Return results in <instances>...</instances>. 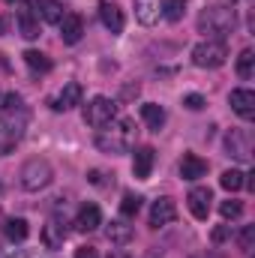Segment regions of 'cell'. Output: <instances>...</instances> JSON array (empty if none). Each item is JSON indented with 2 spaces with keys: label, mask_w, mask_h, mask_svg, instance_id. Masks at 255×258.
Masks as SVG:
<instances>
[{
  "label": "cell",
  "mask_w": 255,
  "mask_h": 258,
  "mask_svg": "<svg viewBox=\"0 0 255 258\" xmlns=\"http://www.w3.org/2000/svg\"><path fill=\"white\" fill-rule=\"evenodd\" d=\"M132 144H135V123L129 117H114L96 135V147L102 153H126Z\"/></svg>",
  "instance_id": "cell-1"
},
{
  "label": "cell",
  "mask_w": 255,
  "mask_h": 258,
  "mask_svg": "<svg viewBox=\"0 0 255 258\" xmlns=\"http://www.w3.org/2000/svg\"><path fill=\"white\" fill-rule=\"evenodd\" d=\"M234 24H237V18H234V9H228V6H207L198 15V30L207 33V39L222 42L228 33H234Z\"/></svg>",
  "instance_id": "cell-2"
},
{
  "label": "cell",
  "mask_w": 255,
  "mask_h": 258,
  "mask_svg": "<svg viewBox=\"0 0 255 258\" xmlns=\"http://www.w3.org/2000/svg\"><path fill=\"white\" fill-rule=\"evenodd\" d=\"M51 177H54L51 162L42 159V156L27 159V162L21 165V171H18V183H21V189H27V192H39V189H45V186L51 183Z\"/></svg>",
  "instance_id": "cell-3"
},
{
  "label": "cell",
  "mask_w": 255,
  "mask_h": 258,
  "mask_svg": "<svg viewBox=\"0 0 255 258\" xmlns=\"http://www.w3.org/2000/svg\"><path fill=\"white\" fill-rule=\"evenodd\" d=\"M114 117H117V102L108 99V96H93V99L84 105V123L93 126V129L108 126Z\"/></svg>",
  "instance_id": "cell-4"
},
{
  "label": "cell",
  "mask_w": 255,
  "mask_h": 258,
  "mask_svg": "<svg viewBox=\"0 0 255 258\" xmlns=\"http://www.w3.org/2000/svg\"><path fill=\"white\" fill-rule=\"evenodd\" d=\"M225 60H228V48L219 39H207V42H198L192 48V63L201 66V69H216Z\"/></svg>",
  "instance_id": "cell-5"
},
{
  "label": "cell",
  "mask_w": 255,
  "mask_h": 258,
  "mask_svg": "<svg viewBox=\"0 0 255 258\" xmlns=\"http://www.w3.org/2000/svg\"><path fill=\"white\" fill-rule=\"evenodd\" d=\"M225 150H228V156H234L240 162H249V156H252V135H249V129H231L225 135Z\"/></svg>",
  "instance_id": "cell-6"
},
{
  "label": "cell",
  "mask_w": 255,
  "mask_h": 258,
  "mask_svg": "<svg viewBox=\"0 0 255 258\" xmlns=\"http://www.w3.org/2000/svg\"><path fill=\"white\" fill-rule=\"evenodd\" d=\"M81 96H84L81 84H78V81H69V84H66L57 96H51V99H48V105H51L54 111H69V108L81 105Z\"/></svg>",
  "instance_id": "cell-7"
},
{
  "label": "cell",
  "mask_w": 255,
  "mask_h": 258,
  "mask_svg": "<svg viewBox=\"0 0 255 258\" xmlns=\"http://www.w3.org/2000/svg\"><path fill=\"white\" fill-rule=\"evenodd\" d=\"M210 201H213V192H210L207 186H195V189H189V195H186L189 213L195 219H207V216H210Z\"/></svg>",
  "instance_id": "cell-8"
},
{
  "label": "cell",
  "mask_w": 255,
  "mask_h": 258,
  "mask_svg": "<svg viewBox=\"0 0 255 258\" xmlns=\"http://www.w3.org/2000/svg\"><path fill=\"white\" fill-rule=\"evenodd\" d=\"M174 219H177V204L171 198H156L153 207H150V225L153 228H162V225H168Z\"/></svg>",
  "instance_id": "cell-9"
},
{
  "label": "cell",
  "mask_w": 255,
  "mask_h": 258,
  "mask_svg": "<svg viewBox=\"0 0 255 258\" xmlns=\"http://www.w3.org/2000/svg\"><path fill=\"white\" fill-rule=\"evenodd\" d=\"M81 36H84V18L78 12H66L60 18V39L66 45H75Z\"/></svg>",
  "instance_id": "cell-10"
},
{
  "label": "cell",
  "mask_w": 255,
  "mask_h": 258,
  "mask_svg": "<svg viewBox=\"0 0 255 258\" xmlns=\"http://www.w3.org/2000/svg\"><path fill=\"white\" fill-rule=\"evenodd\" d=\"M99 18H102L105 30H111V33H123V9H120L117 3L102 0V3H99Z\"/></svg>",
  "instance_id": "cell-11"
},
{
  "label": "cell",
  "mask_w": 255,
  "mask_h": 258,
  "mask_svg": "<svg viewBox=\"0 0 255 258\" xmlns=\"http://www.w3.org/2000/svg\"><path fill=\"white\" fill-rule=\"evenodd\" d=\"M228 102H231V108L243 117V120H249L255 114V93L252 90H246V87H237V90H231V96H228Z\"/></svg>",
  "instance_id": "cell-12"
},
{
  "label": "cell",
  "mask_w": 255,
  "mask_h": 258,
  "mask_svg": "<svg viewBox=\"0 0 255 258\" xmlns=\"http://www.w3.org/2000/svg\"><path fill=\"white\" fill-rule=\"evenodd\" d=\"M153 162H156L153 147H138L135 156H132V171H135V177H138V180H147L150 171H153Z\"/></svg>",
  "instance_id": "cell-13"
},
{
  "label": "cell",
  "mask_w": 255,
  "mask_h": 258,
  "mask_svg": "<svg viewBox=\"0 0 255 258\" xmlns=\"http://www.w3.org/2000/svg\"><path fill=\"white\" fill-rule=\"evenodd\" d=\"M204 174H207V162L201 156H195V153H183V159H180V177L183 180H201Z\"/></svg>",
  "instance_id": "cell-14"
},
{
  "label": "cell",
  "mask_w": 255,
  "mask_h": 258,
  "mask_svg": "<svg viewBox=\"0 0 255 258\" xmlns=\"http://www.w3.org/2000/svg\"><path fill=\"white\" fill-rule=\"evenodd\" d=\"M99 225H102L99 207H96V204H84V207L78 210V216H75V228H78V231H96Z\"/></svg>",
  "instance_id": "cell-15"
},
{
  "label": "cell",
  "mask_w": 255,
  "mask_h": 258,
  "mask_svg": "<svg viewBox=\"0 0 255 258\" xmlns=\"http://www.w3.org/2000/svg\"><path fill=\"white\" fill-rule=\"evenodd\" d=\"M33 9H36V15H39L42 21H48V24H60V18L66 15V9H63L60 0H36Z\"/></svg>",
  "instance_id": "cell-16"
},
{
  "label": "cell",
  "mask_w": 255,
  "mask_h": 258,
  "mask_svg": "<svg viewBox=\"0 0 255 258\" xmlns=\"http://www.w3.org/2000/svg\"><path fill=\"white\" fill-rule=\"evenodd\" d=\"M159 15H162V3L159 0H135V18L141 21V24H156L159 21Z\"/></svg>",
  "instance_id": "cell-17"
},
{
  "label": "cell",
  "mask_w": 255,
  "mask_h": 258,
  "mask_svg": "<svg viewBox=\"0 0 255 258\" xmlns=\"http://www.w3.org/2000/svg\"><path fill=\"white\" fill-rule=\"evenodd\" d=\"M63 240H66V228H63V222L60 219H51L45 228H42V243L54 252V249H60L63 246Z\"/></svg>",
  "instance_id": "cell-18"
},
{
  "label": "cell",
  "mask_w": 255,
  "mask_h": 258,
  "mask_svg": "<svg viewBox=\"0 0 255 258\" xmlns=\"http://www.w3.org/2000/svg\"><path fill=\"white\" fill-rule=\"evenodd\" d=\"M141 120L153 129V132H159L162 123H165V108L156 105V102H144V105H141Z\"/></svg>",
  "instance_id": "cell-19"
},
{
  "label": "cell",
  "mask_w": 255,
  "mask_h": 258,
  "mask_svg": "<svg viewBox=\"0 0 255 258\" xmlns=\"http://www.w3.org/2000/svg\"><path fill=\"white\" fill-rule=\"evenodd\" d=\"M33 9V6H30ZM30 9H18V30L24 39H36L39 36V18L30 12Z\"/></svg>",
  "instance_id": "cell-20"
},
{
  "label": "cell",
  "mask_w": 255,
  "mask_h": 258,
  "mask_svg": "<svg viewBox=\"0 0 255 258\" xmlns=\"http://www.w3.org/2000/svg\"><path fill=\"white\" fill-rule=\"evenodd\" d=\"M21 57H24V63L30 66V72H36V75H45V72H51V60H48L42 51H36V48H27Z\"/></svg>",
  "instance_id": "cell-21"
},
{
  "label": "cell",
  "mask_w": 255,
  "mask_h": 258,
  "mask_svg": "<svg viewBox=\"0 0 255 258\" xmlns=\"http://www.w3.org/2000/svg\"><path fill=\"white\" fill-rule=\"evenodd\" d=\"M105 234H108V240L114 243V246H123V243H129L132 240V225H126V222H111L108 228H105Z\"/></svg>",
  "instance_id": "cell-22"
},
{
  "label": "cell",
  "mask_w": 255,
  "mask_h": 258,
  "mask_svg": "<svg viewBox=\"0 0 255 258\" xmlns=\"http://www.w3.org/2000/svg\"><path fill=\"white\" fill-rule=\"evenodd\" d=\"M186 15V0H162V18L177 24Z\"/></svg>",
  "instance_id": "cell-23"
},
{
  "label": "cell",
  "mask_w": 255,
  "mask_h": 258,
  "mask_svg": "<svg viewBox=\"0 0 255 258\" xmlns=\"http://www.w3.org/2000/svg\"><path fill=\"white\" fill-rule=\"evenodd\" d=\"M243 171H237V168H228V171H222V177H219V183H222V189H228V192H240L243 189Z\"/></svg>",
  "instance_id": "cell-24"
},
{
  "label": "cell",
  "mask_w": 255,
  "mask_h": 258,
  "mask_svg": "<svg viewBox=\"0 0 255 258\" xmlns=\"http://www.w3.org/2000/svg\"><path fill=\"white\" fill-rule=\"evenodd\" d=\"M27 234H30V228H27V222H24V219H6V237H9L12 243L27 240Z\"/></svg>",
  "instance_id": "cell-25"
},
{
  "label": "cell",
  "mask_w": 255,
  "mask_h": 258,
  "mask_svg": "<svg viewBox=\"0 0 255 258\" xmlns=\"http://www.w3.org/2000/svg\"><path fill=\"white\" fill-rule=\"evenodd\" d=\"M252 72H255V54H252V48H243L240 57H237V75H240L243 81H249Z\"/></svg>",
  "instance_id": "cell-26"
},
{
  "label": "cell",
  "mask_w": 255,
  "mask_h": 258,
  "mask_svg": "<svg viewBox=\"0 0 255 258\" xmlns=\"http://www.w3.org/2000/svg\"><path fill=\"white\" fill-rule=\"evenodd\" d=\"M138 210H141V198H138V195H132V192H126V195H123V201H120V213L129 219V216H135Z\"/></svg>",
  "instance_id": "cell-27"
},
{
  "label": "cell",
  "mask_w": 255,
  "mask_h": 258,
  "mask_svg": "<svg viewBox=\"0 0 255 258\" xmlns=\"http://www.w3.org/2000/svg\"><path fill=\"white\" fill-rule=\"evenodd\" d=\"M219 213H222V219H237V216L243 213V204L234 201V198H228V201L219 204Z\"/></svg>",
  "instance_id": "cell-28"
},
{
  "label": "cell",
  "mask_w": 255,
  "mask_h": 258,
  "mask_svg": "<svg viewBox=\"0 0 255 258\" xmlns=\"http://www.w3.org/2000/svg\"><path fill=\"white\" fill-rule=\"evenodd\" d=\"M15 144H18V138H15V135H12L6 126H3V123H0V156H6Z\"/></svg>",
  "instance_id": "cell-29"
},
{
  "label": "cell",
  "mask_w": 255,
  "mask_h": 258,
  "mask_svg": "<svg viewBox=\"0 0 255 258\" xmlns=\"http://www.w3.org/2000/svg\"><path fill=\"white\" fill-rule=\"evenodd\" d=\"M0 108H3V111H18V108H24V99H21L18 93H6Z\"/></svg>",
  "instance_id": "cell-30"
},
{
  "label": "cell",
  "mask_w": 255,
  "mask_h": 258,
  "mask_svg": "<svg viewBox=\"0 0 255 258\" xmlns=\"http://www.w3.org/2000/svg\"><path fill=\"white\" fill-rule=\"evenodd\" d=\"M183 105H186L189 111H201L207 102H204V96H201V93H186V96H183Z\"/></svg>",
  "instance_id": "cell-31"
},
{
  "label": "cell",
  "mask_w": 255,
  "mask_h": 258,
  "mask_svg": "<svg viewBox=\"0 0 255 258\" xmlns=\"http://www.w3.org/2000/svg\"><path fill=\"white\" fill-rule=\"evenodd\" d=\"M237 243H240V249H252V243H255V225H246V228L240 231Z\"/></svg>",
  "instance_id": "cell-32"
},
{
  "label": "cell",
  "mask_w": 255,
  "mask_h": 258,
  "mask_svg": "<svg viewBox=\"0 0 255 258\" xmlns=\"http://www.w3.org/2000/svg\"><path fill=\"white\" fill-rule=\"evenodd\" d=\"M228 237H231V225H219V228H213V234H210L213 243H225Z\"/></svg>",
  "instance_id": "cell-33"
},
{
  "label": "cell",
  "mask_w": 255,
  "mask_h": 258,
  "mask_svg": "<svg viewBox=\"0 0 255 258\" xmlns=\"http://www.w3.org/2000/svg\"><path fill=\"white\" fill-rule=\"evenodd\" d=\"M75 258H99V252H96L93 246H78V252H75Z\"/></svg>",
  "instance_id": "cell-34"
},
{
  "label": "cell",
  "mask_w": 255,
  "mask_h": 258,
  "mask_svg": "<svg viewBox=\"0 0 255 258\" xmlns=\"http://www.w3.org/2000/svg\"><path fill=\"white\" fill-rule=\"evenodd\" d=\"M6 3H15L18 9H30V6L36 3V0H6Z\"/></svg>",
  "instance_id": "cell-35"
},
{
  "label": "cell",
  "mask_w": 255,
  "mask_h": 258,
  "mask_svg": "<svg viewBox=\"0 0 255 258\" xmlns=\"http://www.w3.org/2000/svg\"><path fill=\"white\" fill-rule=\"evenodd\" d=\"M6 27H9V21H6V18H0V33H6Z\"/></svg>",
  "instance_id": "cell-36"
},
{
  "label": "cell",
  "mask_w": 255,
  "mask_h": 258,
  "mask_svg": "<svg viewBox=\"0 0 255 258\" xmlns=\"http://www.w3.org/2000/svg\"><path fill=\"white\" fill-rule=\"evenodd\" d=\"M6 258H27V255H21V252H12V255H6Z\"/></svg>",
  "instance_id": "cell-37"
}]
</instances>
